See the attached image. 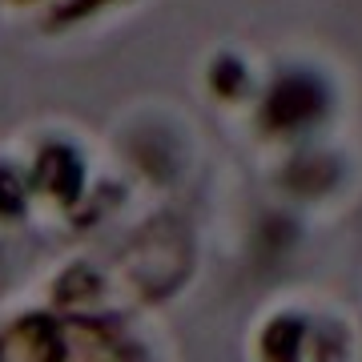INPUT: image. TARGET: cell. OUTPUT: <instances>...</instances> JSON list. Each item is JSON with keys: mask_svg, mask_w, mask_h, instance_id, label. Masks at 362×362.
<instances>
[{"mask_svg": "<svg viewBox=\"0 0 362 362\" xmlns=\"http://www.w3.org/2000/svg\"><path fill=\"white\" fill-rule=\"evenodd\" d=\"M342 181V165L330 153H298L282 169V185L294 189L298 197H322Z\"/></svg>", "mask_w": 362, "mask_h": 362, "instance_id": "5b68a950", "label": "cell"}, {"mask_svg": "<svg viewBox=\"0 0 362 362\" xmlns=\"http://www.w3.org/2000/svg\"><path fill=\"white\" fill-rule=\"evenodd\" d=\"M0 362H69V338L49 314H21L0 326Z\"/></svg>", "mask_w": 362, "mask_h": 362, "instance_id": "3957f363", "label": "cell"}, {"mask_svg": "<svg viewBox=\"0 0 362 362\" xmlns=\"http://www.w3.org/2000/svg\"><path fill=\"white\" fill-rule=\"evenodd\" d=\"M314 338V326L306 314H294V310H282L274 314L270 322L262 326L258 334V354L266 362H302L306 346Z\"/></svg>", "mask_w": 362, "mask_h": 362, "instance_id": "277c9868", "label": "cell"}, {"mask_svg": "<svg viewBox=\"0 0 362 362\" xmlns=\"http://www.w3.org/2000/svg\"><path fill=\"white\" fill-rule=\"evenodd\" d=\"M8 4H37V0H8Z\"/></svg>", "mask_w": 362, "mask_h": 362, "instance_id": "9c48e42d", "label": "cell"}, {"mask_svg": "<svg viewBox=\"0 0 362 362\" xmlns=\"http://www.w3.org/2000/svg\"><path fill=\"white\" fill-rule=\"evenodd\" d=\"M85 185H89V165H85L77 145L45 141L37 149L33 169H28V189L33 194H45L49 202L73 209L85 197Z\"/></svg>", "mask_w": 362, "mask_h": 362, "instance_id": "7a4b0ae2", "label": "cell"}, {"mask_svg": "<svg viewBox=\"0 0 362 362\" xmlns=\"http://www.w3.org/2000/svg\"><path fill=\"white\" fill-rule=\"evenodd\" d=\"M330 105L334 93L322 73L294 65L270 77L258 105V125L266 137H302L330 117Z\"/></svg>", "mask_w": 362, "mask_h": 362, "instance_id": "6da1fadb", "label": "cell"}, {"mask_svg": "<svg viewBox=\"0 0 362 362\" xmlns=\"http://www.w3.org/2000/svg\"><path fill=\"white\" fill-rule=\"evenodd\" d=\"M206 89L218 97V101H246L250 89H254V73L250 65L238 57V52H218L206 65Z\"/></svg>", "mask_w": 362, "mask_h": 362, "instance_id": "8992f818", "label": "cell"}, {"mask_svg": "<svg viewBox=\"0 0 362 362\" xmlns=\"http://www.w3.org/2000/svg\"><path fill=\"white\" fill-rule=\"evenodd\" d=\"M121 0H52L49 13H45V25L49 28H73L81 21H89V16L105 13V8H113Z\"/></svg>", "mask_w": 362, "mask_h": 362, "instance_id": "ba28073f", "label": "cell"}, {"mask_svg": "<svg viewBox=\"0 0 362 362\" xmlns=\"http://www.w3.org/2000/svg\"><path fill=\"white\" fill-rule=\"evenodd\" d=\"M28 177L16 165L0 161V221H16L28 214Z\"/></svg>", "mask_w": 362, "mask_h": 362, "instance_id": "52a82bcc", "label": "cell"}]
</instances>
